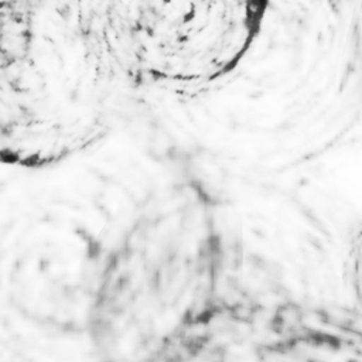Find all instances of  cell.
Listing matches in <instances>:
<instances>
[{
    "instance_id": "1",
    "label": "cell",
    "mask_w": 362,
    "mask_h": 362,
    "mask_svg": "<svg viewBox=\"0 0 362 362\" xmlns=\"http://www.w3.org/2000/svg\"><path fill=\"white\" fill-rule=\"evenodd\" d=\"M351 290L358 313L362 317V230L355 240L351 255Z\"/></svg>"
}]
</instances>
